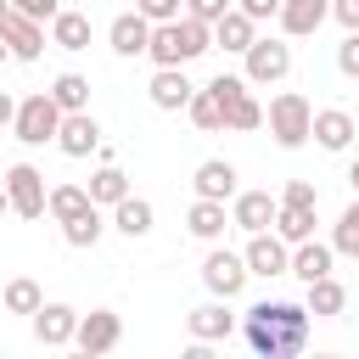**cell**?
<instances>
[{"instance_id": "d6986e66", "label": "cell", "mask_w": 359, "mask_h": 359, "mask_svg": "<svg viewBox=\"0 0 359 359\" xmlns=\"http://www.w3.org/2000/svg\"><path fill=\"white\" fill-rule=\"evenodd\" d=\"M325 17H331V0H280V17L275 22H280L286 39H309Z\"/></svg>"}, {"instance_id": "d4e9b609", "label": "cell", "mask_w": 359, "mask_h": 359, "mask_svg": "<svg viewBox=\"0 0 359 359\" xmlns=\"http://www.w3.org/2000/svg\"><path fill=\"white\" fill-rule=\"evenodd\" d=\"M50 45L56 50H90V17L84 11H56L50 17Z\"/></svg>"}, {"instance_id": "74e56055", "label": "cell", "mask_w": 359, "mask_h": 359, "mask_svg": "<svg viewBox=\"0 0 359 359\" xmlns=\"http://www.w3.org/2000/svg\"><path fill=\"white\" fill-rule=\"evenodd\" d=\"M22 17H34V22H50L56 11H62V0H11Z\"/></svg>"}, {"instance_id": "4dcf8cb0", "label": "cell", "mask_w": 359, "mask_h": 359, "mask_svg": "<svg viewBox=\"0 0 359 359\" xmlns=\"http://www.w3.org/2000/svg\"><path fill=\"white\" fill-rule=\"evenodd\" d=\"M101 230H107L101 208H84L79 219H67V224H62V241H67V247H95V241H101Z\"/></svg>"}, {"instance_id": "ab89813d", "label": "cell", "mask_w": 359, "mask_h": 359, "mask_svg": "<svg viewBox=\"0 0 359 359\" xmlns=\"http://www.w3.org/2000/svg\"><path fill=\"white\" fill-rule=\"evenodd\" d=\"M241 11L252 22H269V17H280V0H241Z\"/></svg>"}, {"instance_id": "d590c367", "label": "cell", "mask_w": 359, "mask_h": 359, "mask_svg": "<svg viewBox=\"0 0 359 359\" xmlns=\"http://www.w3.org/2000/svg\"><path fill=\"white\" fill-rule=\"evenodd\" d=\"M135 11H146L151 22H174V17H185L180 0H135Z\"/></svg>"}, {"instance_id": "4316f807", "label": "cell", "mask_w": 359, "mask_h": 359, "mask_svg": "<svg viewBox=\"0 0 359 359\" xmlns=\"http://www.w3.org/2000/svg\"><path fill=\"white\" fill-rule=\"evenodd\" d=\"M342 309H348V286H342L337 275H320V280H309V314L331 320V314H342Z\"/></svg>"}, {"instance_id": "d6a6232c", "label": "cell", "mask_w": 359, "mask_h": 359, "mask_svg": "<svg viewBox=\"0 0 359 359\" xmlns=\"http://www.w3.org/2000/svg\"><path fill=\"white\" fill-rule=\"evenodd\" d=\"M0 297H6V309H11V314H28V320H34V309L45 303V292H39V280H28V275H17V280H6V292H0Z\"/></svg>"}, {"instance_id": "3957f363", "label": "cell", "mask_w": 359, "mask_h": 359, "mask_svg": "<svg viewBox=\"0 0 359 359\" xmlns=\"http://www.w3.org/2000/svg\"><path fill=\"white\" fill-rule=\"evenodd\" d=\"M264 123H269V135H275V146H280V151H297V146L314 135V107H309V95L280 90V95L269 101Z\"/></svg>"}, {"instance_id": "7bdbcfd3", "label": "cell", "mask_w": 359, "mask_h": 359, "mask_svg": "<svg viewBox=\"0 0 359 359\" xmlns=\"http://www.w3.org/2000/svg\"><path fill=\"white\" fill-rule=\"evenodd\" d=\"M348 185H353V196H359V157L348 163Z\"/></svg>"}, {"instance_id": "9a60e30c", "label": "cell", "mask_w": 359, "mask_h": 359, "mask_svg": "<svg viewBox=\"0 0 359 359\" xmlns=\"http://www.w3.org/2000/svg\"><path fill=\"white\" fill-rule=\"evenodd\" d=\"M73 331H79V309H67V303H39L34 309V337L45 348H67Z\"/></svg>"}, {"instance_id": "9c48e42d", "label": "cell", "mask_w": 359, "mask_h": 359, "mask_svg": "<svg viewBox=\"0 0 359 359\" xmlns=\"http://www.w3.org/2000/svg\"><path fill=\"white\" fill-rule=\"evenodd\" d=\"M123 342V320L112 314V309H90V314H79V331H73V348L79 353H112Z\"/></svg>"}, {"instance_id": "f546056e", "label": "cell", "mask_w": 359, "mask_h": 359, "mask_svg": "<svg viewBox=\"0 0 359 359\" xmlns=\"http://www.w3.org/2000/svg\"><path fill=\"white\" fill-rule=\"evenodd\" d=\"M185 112H191V123H196L202 135H219V129H224V107H219V95H213L208 84L191 95V107H185Z\"/></svg>"}, {"instance_id": "f35d334b", "label": "cell", "mask_w": 359, "mask_h": 359, "mask_svg": "<svg viewBox=\"0 0 359 359\" xmlns=\"http://www.w3.org/2000/svg\"><path fill=\"white\" fill-rule=\"evenodd\" d=\"M185 11H191V17H202V22H219V17L230 11V0H185Z\"/></svg>"}, {"instance_id": "ee69618b", "label": "cell", "mask_w": 359, "mask_h": 359, "mask_svg": "<svg viewBox=\"0 0 359 359\" xmlns=\"http://www.w3.org/2000/svg\"><path fill=\"white\" fill-rule=\"evenodd\" d=\"M6 213H11V196H6V185H0V219H6Z\"/></svg>"}, {"instance_id": "ffe728a7", "label": "cell", "mask_w": 359, "mask_h": 359, "mask_svg": "<svg viewBox=\"0 0 359 359\" xmlns=\"http://www.w3.org/2000/svg\"><path fill=\"white\" fill-rule=\"evenodd\" d=\"M191 185H196V196L230 202V196H236V163H224V157H208V163H196Z\"/></svg>"}, {"instance_id": "e0dca14e", "label": "cell", "mask_w": 359, "mask_h": 359, "mask_svg": "<svg viewBox=\"0 0 359 359\" xmlns=\"http://www.w3.org/2000/svg\"><path fill=\"white\" fill-rule=\"evenodd\" d=\"M353 135H359V123H353V112H342V107H325V112H314V146L320 151H348L353 146Z\"/></svg>"}, {"instance_id": "f1b7e54d", "label": "cell", "mask_w": 359, "mask_h": 359, "mask_svg": "<svg viewBox=\"0 0 359 359\" xmlns=\"http://www.w3.org/2000/svg\"><path fill=\"white\" fill-rule=\"evenodd\" d=\"M269 230H275L280 241H292V247H297V241H309V236H314V208H286V202H280V213H275V224H269Z\"/></svg>"}, {"instance_id": "52a82bcc", "label": "cell", "mask_w": 359, "mask_h": 359, "mask_svg": "<svg viewBox=\"0 0 359 359\" xmlns=\"http://www.w3.org/2000/svg\"><path fill=\"white\" fill-rule=\"evenodd\" d=\"M241 62H247V84H280L292 73V45L286 39H252L241 50Z\"/></svg>"}, {"instance_id": "ac0fdd59", "label": "cell", "mask_w": 359, "mask_h": 359, "mask_svg": "<svg viewBox=\"0 0 359 359\" xmlns=\"http://www.w3.org/2000/svg\"><path fill=\"white\" fill-rule=\"evenodd\" d=\"M185 331H191V342H224V337L236 331V314L224 309V297H219V303H196V309L185 314Z\"/></svg>"}, {"instance_id": "44dd1931", "label": "cell", "mask_w": 359, "mask_h": 359, "mask_svg": "<svg viewBox=\"0 0 359 359\" xmlns=\"http://www.w3.org/2000/svg\"><path fill=\"white\" fill-rule=\"evenodd\" d=\"M252 39H258V22H252L241 6H230V11L213 22V45H219V50H236V56H241Z\"/></svg>"}, {"instance_id": "cb8c5ba5", "label": "cell", "mask_w": 359, "mask_h": 359, "mask_svg": "<svg viewBox=\"0 0 359 359\" xmlns=\"http://www.w3.org/2000/svg\"><path fill=\"white\" fill-rule=\"evenodd\" d=\"M224 224H230V213H224V202H213V196H196L191 213H185V230H191L196 241H219Z\"/></svg>"}, {"instance_id": "8992f818", "label": "cell", "mask_w": 359, "mask_h": 359, "mask_svg": "<svg viewBox=\"0 0 359 359\" xmlns=\"http://www.w3.org/2000/svg\"><path fill=\"white\" fill-rule=\"evenodd\" d=\"M0 185H6L17 219H45V208H50V185H45V174H39L34 163H11Z\"/></svg>"}, {"instance_id": "484cf974", "label": "cell", "mask_w": 359, "mask_h": 359, "mask_svg": "<svg viewBox=\"0 0 359 359\" xmlns=\"http://www.w3.org/2000/svg\"><path fill=\"white\" fill-rule=\"evenodd\" d=\"M129 196V174L118 168V163H101L95 174H90V202L95 208H112V202H123Z\"/></svg>"}, {"instance_id": "836d02e7", "label": "cell", "mask_w": 359, "mask_h": 359, "mask_svg": "<svg viewBox=\"0 0 359 359\" xmlns=\"http://www.w3.org/2000/svg\"><path fill=\"white\" fill-rule=\"evenodd\" d=\"M331 247H337L342 258H359V196L342 208V219H337V230H331Z\"/></svg>"}, {"instance_id": "5bb4252c", "label": "cell", "mask_w": 359, "mask_h": 359, "mask_svg": "<svg viewBox=\"0 0 359 359\" xmlns=\"http://www.w3.org/2000/svg\"><path fill=\"white\" fill-rule=\"evenodd\" d=\"M146 95H151V107H157V112H185V107H191V95H196V84L185 79V67H157V73H151V84H146Z\"/></svg>"}, {"instance_id": "7402d4cb", "label": "cell", "mask_w": 359, "mask_h": 359, "mask_svg": "<svg viewBox=\"0 0 359 359\" xmlns=\"http://www.w3.org/2000/svg\"><path fill=\"white\" fill-rule=\"evenodd\" d=\"M331 258H337V247H331V241H314V236H309V241H297V247H292V275H297V280L309 286V280L331 275Z\"/></svg>"}, {"instance_id": "b9f144b4", "label": "cell", "mask_w": 359, "mask_h": 359, "mask_svg": "<svg viewBox=\"0 0 359 359\" xmlns=\"http://www.w3.org/2000/svg\"><path fill=\"white\" fill-rule=\"evenodd\" d=\"M11 118H17V101L0 90V129H11Z\"/></svg>"}, {"instance_id": "2e32d148", "label": "cell", "mask_w": 359, "mask_h": 359, "mask_svg": "<svg viewBox=\"0 0 359 359\" xmlns=\"http://www.w3.org/2000/svg\"><path fill=\"white\" fill-rule=\"evenodd\" d=\"M107 45H112L118 56H146V45H151V17H146V11H123V17H112Z\"/></svg>"}, {"instance_id": "1f68e13d", "label": "cell", "mask_w": 359, "mask_h": 359, "mask_svg": "<svg viewBox=\"0 0 359 359\" xmlns=\"http://www.w3.org/2000/svg\"><path fill=\"white\" fill-rule=\"evenodd\" d=\"M50 95H56L62 112H84V107H90V79H84V73H62V79L50 84Z\"/></svg>"}, {"instance_id": "7a4b0ae2", "label": "cell", "mask_w": 359, "mask_h": 359, "mask_svg": "<svg viewBox=\"0 0 359 359\" xmlns=\"http://www.w3.org/2000/svg\"><path fill=\"white\" fill-rule=\"evenodd\" d=\"M213 50V22H202V17H174V22H151V45H146V56L157 62V67H185V62H196V56H208Z\"/></svg>"}, {"instance_id": "f6af8a7d", "label": "cell", "mask_w": 359, "mask_h": 359, "mask_svg": "<svg viewBox=\"0 0 359 359\" xmlns=\"http://www.w3.org/2000/svg\"><path fill=\"white\" fill-rule=\"evenodd\" d=\"M6 56H11V45H6V34H0V62H6Z\"/></svg>"}, {"instance_id": "6da1fadb", "label": "cell", "mask_w": 359, "mask_h": 359, "mask_svg": "<svg viewBox=\"0 0 359 359\" xmlns=\"http://www.w3.org/2000/svg\"><path fill=\"white\" fill-rule=\"evenodd\" d=\"M241 337H247V348L264 353V359H292V353H303V342H309V303H269V297H264V303L247 309Z\"/></svg>"}, {"instance_id": "603a6c76", "label": "cell", "mask_w": 359, "mask_h": 359, "mask_svg": "<svg viewBox=\"0 0 359 359\" xmlns=\"http://www.w3.org/2000/svg\"><path fill=\"white\" fill-rule=\"evenodd\" d=\"M151 219H157V213H151V202H146V196H135V191H129L123 202H112V230H123L129 241L151 236Z\"/></svg>"}, {"instance_id": "e575fe53", "label": "cell", "mask_w": 359, "mask_h": 359, "mask_svg": "<svg viewBox=\"0 0 359 359\" xmlns=\"http://www.w3.org/2000/svg\"><path fill=\"white\" fill-rule=\"evenodd\" d=\"M280 202H286V208H320V191H314V180H286Z\"/></svg>"}, {"instance_id": "7c38bea8", "label": "cell", "mask_w": 359, "mask_h": 359, "mask_svg": "<svg viewBox=\"0 0 359 359\" xmlns=\"http://www.w3.org/2000/svg\"><path fill=\"white\" fill-rule=\"evenodd\" d=\"M275 213H280V196H269V191H236L230 196V224L236 230H269L275 224Z\"/></svg>"}, {"instance_id": "4fadbf2b", "label": "cell", "mask_w": 359, "mask_h": 359, "mask_svg": "<svg viewBox=\"0 0 359 359\" xmlns=\"http://www.w3.org/2000/svg\"><path fill=\"white\" fill-rule=\"evenodd\" d=\"M0 34H6V45H11L17 62H39V50H45V28H39L34 17H22L17 6H6V11H0Z\"/></svg>"}, {"instance_id": "8fae6325", "label": "cell", "mask_w": 359, "mask_h": 359, "mask_svg": "<svg viewBox=\"0 0 359 359\" xmlns=\"http://www.w3.org/2000/svg\"><path fill=\"white\" fill-rule=\"evenodd\" d=\"M56 151H62V157H90V151H101V123L90 118V107H84V112H62Z\"/></svg>"}, {"instance_id": "ba28073f", "label": "cell", "mask_w": 359, "mask_h": 359, "mask_svg": "<svg viewBox=\"0 0 359 359\" xmlns=\"http://www.w3.org/2000/svg\"><path fill=\"white\" fill-rule=\"evenodd\" d=\"M247 275H252V269H247V258H241V252H230V247H213V252L202 258V286H208L213 297H224V303L247 286Z\"/></svg>"}, {"instance_id": "83f0119b", "label": "cell", "mask_w": 359, "mask_h": 359, "mask_svg": "<svg viewBox=\"0 0 359 359\" xmlns=\"http://www.w3.org/2000/svg\"><path fill=\"white\" fill-rule=\"evenodd\" d=\"M84 208H95V202H90V185H50V208H45V213H50L56 224L79 219Z\"/></svg>"}, {"instance_id": "30bf717a", "label": "cell", "mask_w": 359, "mask_h": 359, "mask_svg": "<svg viewBox=\"0 0 359 359\" xmlns=\"http://www.w3.org/2000/svg\"><path fill=\"white\" fill-rule=\"evenodd\" d=\"M241 258L252 275H292V241H280L275 230H252Z\"/></svg>"}, {"instance_id": "5b68a950", "label": "cell", "mask_w": 359, "mask_h": 359, "mask_svg": "<svg viewBox=\"0 0 359 359\" xmlns=\"http://www.w3.org/2000/svg\"><path fill=\"white\" fill-rule=\"evenodd\" d=\"M208 90H213V95H219V107H224V129H236V135H252V129L264 123V107L252 101V90H247V73H219Z\"/></svg>"}, {"instance_id": "277c9868", "label": "cell", "mask_w": 359, "mask_h": 359, "mask_svg": "<svg viewBox=\"0 0 359 359\" xmlns=\"http://www.w3.org/2000/svg\"><path fill=\"white\" fill-rule=\"evenodd\" d=\"M56 129H62V107H56V95H50V90H34V95H22V101H17L11 135H17L22 146H45V140H56Z\"/></svg>"}, {"instance_id": "bcb514c9", "label": "cell", "mask_w": 359, "mask_h": 359, "mask_svg": "<svg viewBox=\"0 0 359 359\" xmlns=\"http://www.w3.org/2000/svg\"><path fill=\"white\" fill-rule=\"evenodd\" d=\"M6 6H11V0H0V11H6Z\"/></svg>"}, {"instance_id": "8d00e7d4", "label": "cell", "mask_w": 359, "mask_h": 359, "mask_svg": "<svg viewBox=\"0 0 359 359\" xmlns=\"http://www.w3.org/2000/svg\"><path fill=\"white\" fill-rule=\"evenodd\" d=\"M337 67H342L348 79H359V28H353V34L337 45Z\"/></svg>"}, {"instance_id": "60d3db41", "label": "cell", "mask_w": 359, "mask_h": 359, "mask_svg": "<svg viewBox=\"0 0 359 359\" xmlns=\"http://www.w3.org/2000/svg\"><path fill=\"white\" fill-rule=\"evenodd\" d=\"M331 17H337L348 34H353V28H359V0H331Z\"/></svg>"}]
</instances>
